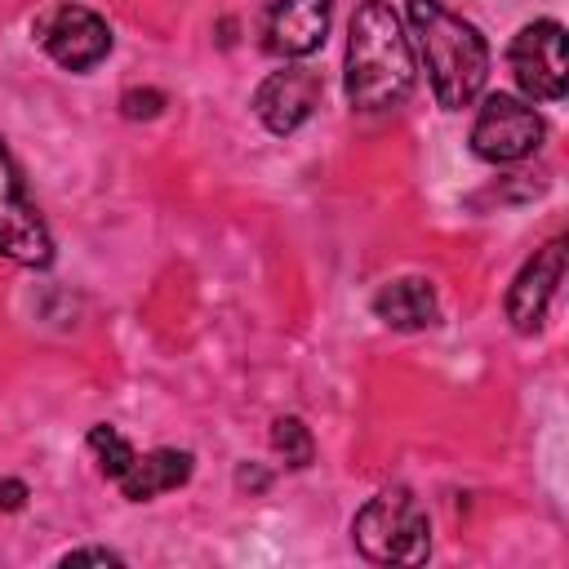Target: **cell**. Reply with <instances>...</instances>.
<instances>
[{"mask_svg": "<svg viewBox=\"0 0 569 569\" xmlns=\"http://www.w3.org/2000/svg\"><path fill=\"white\" fill-rule=\"evenodd\" d=\"M342 89L356 111H391L413 89V49L387 0H360L347 27Z\"/></svg>", "mask_w": 569, "mask_h": 569, "instance_id": "1", "label": "cell"}, {"mask_svg": "<svg viewBox=\"0 0 569 569\" xmlns=\"http://www.w3.org/2000/svg\"><path fill=\"white\" fill-rule=\"evenodd\" d=\"M405 18H409V31H413V44L427 67L436 102L445 111H462L485 89V76H489L485 36L467 18L449 13L440 0H409Z\"/></svg>", "mask_w": 569, "mask_h": 569, "instance_id": "2", "label": "cell"}, {"mask_svg": "<svg viewBox=\"0 0 569 569\" xmlns=\"http://www.w3.org/2000/svg\"><path fill=\"white\" fill-rule=\"evenodd\" d=\"M351 538H356L360 556L373 560V565H422L427 551H431L427 511L405 485H391V489L373 493L356 511Z\"/></svg>", "mask_w": 569, "mask_h": 569, "instance_id": "3", "label": "cell"}, {"mask_svg": "<svg viewBox=\"0 0 569 569\" xmlns=\"http://www.w3.org/2000/svg\"><path fill=\"white\" fill-rule=\"evenodd\" d=\"M511 76L529 102H560L569 89V58H565V27L556 18H538L516 31L507 49Z\"/></svg>", "mask_w": 569, "mask_h": 569, "instance_id": "4", "label": "cell"}, {"mask_svg": "<svg viewBox=\"0 0 569 569\" xmlns=\"http://www.w3.org/2000/svg\"><path fill=\"white\" fill-rule=\"evenodd\" d=\"M31 36L36 44L67 71H89L98 67L107 53H111V27L84 9V4H71V0H58L49 4L36 22H31Z\"/></svg>", "mask_w": 569, "mask_h": 569, "instance_id": "5", "label": "cell"}, {"mask_svg": "<svg viewBox=\"0 0 569 569\" xmlns=\"http://www.w3.org/2000/svg\"><path fill=\"white\" fill-rule=\"evenodd\" d=\"M0 253L18 267H49L53 262V236L36 204L27 200V187L18 178V164L9 147L0 142Z\"/></svg>", "mask_w": 569, "mask_h": 569, "instance_id": "6", "label": "cell"}, {"mask_svg": "<svg viewBox=\"0 0 569 569\" xmlns=\"http://www.w3.org/2000/svg\"><path fill=\"white\" fill-rule=\"evenodd\" d=\"M542 142V116L511 93H489L476 124H471V151L489 164H511L538 151Z\"/></svg>", "mask_w": 569, "mask_h": 569, "instance_id": "7", "label": "cell"}, {"mask_svg": "<svg viewBox=\"0 0 569 569\" xmlns=\"http://www.w3.org/2000/svg\"><path fill=\"white\" fill-rule=\"evenodd\" d=\"M320 98H325V80H320V71H311V67H280V71H271L262 84H258V93H253V116L271 129V133H293L298 124H307L311 120V111L320 107Z\"/></svg>", "mask_w": 569, "mask_h": 569, "instance_id": "8", "label": "cell"}, {"mask_svg": "<svg viewBox=\"0 0 569 569\" xmlns=\"http://www.w3.org/2000/svg\"><path fill=\"white\" fill-rule=\"evenodd\" d=\"M565 280V236L547 240L511 280L507 289V320L516 333H533L556 298V284Z\"/></svg>", "mask_w": 569, "mask_h": 569, "instance_id": "9", "label": "cell"}, {"mask_svg": "<svg viewBox=\"0 0 569 569\" xmlns=\"http://www.w3.org/2000/svg\"><path fill=\"white\" fill-rule=\"evenodd\" d=\"M329 0H271L262 18V44L276 58H307L325 44Z\"/></svg>", "mask_w": 569, "mask_h": 569, "instance_id": "10", "label": "cell"}, {"mask_svg": "<svg viewBox=\"0 0 569 569\" xmlns=\"http://www.w3.org/2000/svg\"><path fill=\"white\" fill-rule=\"evenodd\" d=\"M373 316L400 333H418V329H431L436 316H440V302H436V289L422 280V276H400V280H387L378 293H373Z\"/></svg>", "mask_w": 569, "mask_h": 569, "instance_id": "11", "label": "cell"}, {"mask_svg": "<svg viewBox=\"0 0 569 569\" xmlns=\"http://www.w3.org/2000/svg\"><path fill=\"white\" fill-rule=\"evenodd\" d=\"M191 462H196V458H191L187 449H151V453H133L129 471H124L116 485H120V493H124L129 502H147V498H160V493L187 485V480H191Z\"/></svg>", "mask_w": 569, "mask_h": 569, "instance_id": "12", "label": "cell"}, {"mask_svg": "<svg viewBox=\"0 0 569 569\" xmlns=\"http://www.w3.org/2000/svg\"><path fill=\"white\" fill-rule=\"evenodd\" d=\"M271 449H276V453L284 458V467H293V471L311 467V458H316V440H311L307 422L293 418V413H284V418L271 422Z\"/></svg>", "mask_w": 569, "mask_h": 569, "instance_id": "13", "label": "cell"}, {"mask_svg": "<svg viewBox=\"0 0 569 569\" xmlns=\"http://www.w3.org/2000/svg\"><path fill=\"white\" fill-rule=\"evenodd\" d=\"M89 449H93V458H98V467H102L107 480H120V476L129 471L133 453H138V449H133L116 427H107V422L89 427Z\"/></svg>", "mask_w": 569, "mask_h": 569, "instance_id": "14", "label": "cell"}, {"mask_svg": "<svg viewBox=\"0 0 569 569\" xmlns=\"http://www.w3.org/2000/svg\"><path fill=\"white\" fill-rule=\"evenodd\" d=\"M164 111V93L160 89H124L120 93V116L124 120H156Z\"/></svg>", "mask_w": 569, "mask_h": 569, "instance_id": "15", "label": "cell"}, {"mask_svg": "<svg viewBox=\"0 0 569 569\" xmlns=\"http://www.w3.org/2000/svg\"><path fill=\"white\" fill-rule=\"evenodd\" d=\"M58 565H120V556L107 551V547H76V551H67Z\"/></svg>", "mask_w": 569, "mask_h": 569, "instance_id": "16", "label": "cell"}, {"mask_svg": "<svg viewBox=\"0 0 569 569\" xmlns=\"http://www.w3.org/2000/svg\"><path fill=\"white\" fill-rule=\"evenodd\" d=\"M27 498H31V489H27L22 480L0 476V511H22V507H27Z\"/></svg>", "mask_w": 569, "mask_h": 569, "instance_id": "17", "label": "cell"}]
</instances>
